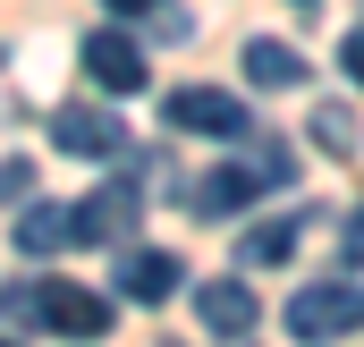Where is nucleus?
<instances>
[{"mask_svg": "<svg viewBox=\"0 0 364 347\" xmlns=\"http://www.w3.org/2000/svg\"><path fill=\"white\" fill-rule=\"evenodd\" d=\"M102 9H110V17H153L161 0H102Z\"/></svg>", "mask_w": 364, "mask_h": 347, "instance_id": "16", "label": "nucleus"}, {"mask_svg": "<svg viewBox=\"0 0 364 347\" xmlns=\"http://www.w3.org/2000/svg\"><path fill=\"white\" fill-rule=\"evenodd\" d=\"M288 255H296V220H255L237 237V271H279Z\"/></svg>", "mask_w": 364, "mask_h": 347, "instance_id": "12", "label": "nucleus"}, {"mask_svg": "<svg viewBox=\"0 0 364 347\" xmlns=\"http://www.w3.org/2000/svg\"><path fill=\"white\" fill-rule=\"evenodd\" d=\"M246 203H263V186L246 178V161H220V170H195L186 178V220H237Z\"/></svg>", "mask_w": 364, "mask_h": 347, "instance_id": "8", "label": "nucleus"}, {"mask_svg": "<svg viewBox=\"0 0 364 347\" xmlns=\"http://www.w3.org/2000/svg\"><path fill=\"white\" fill-rule=\"evenodd\" d=\"M331 161H356V110L348 102H314V127H305Z\"/></svg>", "mask_w": 364, "mask_h": 347, "instance_id": "14", "label": "nucleus"}, {"mask_svg": "<svg viewBox=\"0 0 364 347\" xmlns=\"http://www.w3.org/2000/svg\"><path fill=\"white\" fill-rule=\"evenodd\" d=\"M9 237H17V255H68V246H77V237H68V203H26Z\"/></svg>", "mask_w": 364, "mask_h": 347, "instance_id": "11", "label": "nucleus"}, {"mask_svg": "<svg viewBox=\"0 0 364 347\" xmlns=\"http://www.w3.org/2000/svg\"><path fill=\"white\" fill-rule=\"evenodd\" d=\"M77 68L93 77V93H144V85H153L144 43H136V34H119V26H93L85 43H77Z\"/></svg>", "mask_w": 364, "mask_h": 347, "instance_id": "5", "label": "nucleus"}, {"mask_svg": "<svg viewBox=\"0 0 364 347\" xmlns=\"http://www.w3.org/2000/svg\"><path fill=\"white\" fill-rule=\"evenodd\" d=\"M51 144L77 153V161H119V153H127V127H119L102 102H60V110H51Z\"/></svg>", "mask_w": 364, "mask_h": 347, "instance_id": "7", "label": "nucleus"}, {"mask_svg": "<svg viewBox=\"0 0 364 347\" xmlns=\"http://www.w3.org/2000/svg\"><path fill=\"white\" fill-rule=\"evenodd\" d=\"M178 271H186V262L170 255V246H136V237H119L110 297H127V305H170V297H178Z\"/></svg>", "mask_w": 364, "mask_h": 347, "instance_id": "6", "label": "nucleus"}, {"mask_svg": "<svg viewBox=\"0 0 364 347\" xmlns=\"http://www.w3.org/2000/svg\"><path fill=\"white\" fill-rule=\"evenodd\" d=\"M237 161H246V178H255V186H288V178H296V153H288V144H272V136H255V127L237 136Z\"/></svg>", "mask_w": 364, "mask_h": 347, "instance_id": "13", "label": "nucleus"}, {"mask_svg": "<svg viewBox=\"0 0 364 347\" xmlns=\"http://www.w3.org/2000/svg\"><path fill=\"white\" fill-rule=\"evenodd\" d=\"M195 322L212 331V339H246V331H263V297L229 271V279H203L195 288Z\"/></svg>", "mask_w": 364, "mask_h": 347, "instance_id": "9", "label": "nucleus"}, {"mask_svg": "<svg viewBox=\"0 0 364 347\" xmlns=\"http://www.w3.org/2000/svg\"><path fill=\"white\" fill-rule=\"evenodd\" d=\"M356 246H364V220H356V212H339V271H356Z\"/></svg>", "mask_w": 364, "mask_h": 347, "instance_id": "15", "label": "nucleus"}, {"mask_svg": "<svg viewBox=\"0 0 364 347\" xmlns=\"http://www.w3.org/2000/svg\"><path fill=\"white\" fill-rule=\"evenodd\" d=\"M356 322H364L356 271H331V279L296 288V305H288V331H296V339H356Z\"/></svg>", "mask_w": 364, "mask_h": 347, "instance_id": "3", "label": "nucleus"}, {"mask_svg": "<svg viewBox=\"0 0 364 347\" xmlns=\"http://www.w3.org/2000/svg\"><path fill=\"white\" fill-rule=\"evenodd\" d=\"M237 68H246V85H263V93H296L305 77H314V68H305L288 43H263V34L246 43V60H237Z\"/></svg>", "mask_w": 364, "mask_h": 347, "instance_id": "10", "label": "nucleus"}, {"mask_svg": "<svg viewBox=\"0 0 364 347\" xmlns=\"http://www.w3.org/2000/svg\"><path fill=\"white\" fill-rule=\"evenodd\" d=\"M26 322L34 331H60V339H102L110 331V297H93L77 279H34L26 288Z\"/></svg>", "mask_w": 364, "mask_h": 347, "instance_id": "1", "label": "nucleus"}, {"mask_svg": "<svg viewBox=\"0 0 364 347\" xmlns=\"http://www.w3.org/2000/svg\"><path fill=\"white\" fill-rule=\"evenodd\" d=\"M161 119H170L178 136H212V144H237V136L255 127V110H246L237 93H220V85H178L161 102Z\"/></svg>", "mask_w": 364, "mask_h": 347, "instance_id": "4", "label": "nucleus"}, {"mask_svg": "<svg viewBox=\"0 0 364 347\" xmlns=\"http://www.w3.org/2000/svg\"><path fill=\"white\" fill-rule=\"evenodd\" d=\"M136 220H144V186H136V170L68 203V237H77V246H119V237H136Z\"/></svg>", "mask_w": 364, "mask_h": 347, "instance_id": "2", "label": "nucleus"}]
</instances>
